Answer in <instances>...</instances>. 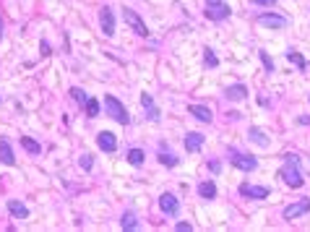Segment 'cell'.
<instances>
[{
    "instance_id": "31",
    "label": "cell",
    "mask_w": 310,
    "mask_h": 232,
    "mask_svg": "<svg viewBox=\"0 0 310 232\" xmlns=\"http://www.w3.org/2000/svg\"><path fill=\"white\" fill-rule=\"evenodd\" d=\"M250 3L253 6H269L271 8V6H276V0H250Z\"/></svg>"
},
{
    "instance_id": "32",
    "label": "cell",
    "mask_w": 310,
    "mask_h": 232,
    "mask_svg": "<svg viewBox=\"0 0 310 232\" xmlns=\"http://www.w3.org/2000/svg\"><path fill=\"white\" fill-rule=\"evenodd\" d=\"M39 50H42V55H50V44H47V42H42V44H39Z\"/></svg>"
},
{
    "instance_id": "21",
    "label": "cell",
    "mask_w": 310,
    "mask_h": 232,
    "mask_svg": "<svg viewBox=\"0 0 310 232\" xmlns=\"http://www.w3.org/2000/svg\"><path fill=\"white\" fill-rule=\"evenodd\" d=\"M248 136H250V141H256V144H258V146H263V149L271 144L269 138H266V133H263L261 128H250V133H248Z\"/></svg>"
},
{
    "instance_id": "4",
    "label": "cell",
    "mask_w": 310,
    "mask_h": 232,
    "mask_svg": "<svg viewBox=\"0 0 310 232\" xmlns=\"http://www.w3.org/2000/svg\"><path fill=\"white\" fill-rule=\"evenodd\" d=\"M307 212H310V198H300V201H295V203H290V206H284L281 217H284L287 222H292V219L305 217Z\"/></svg>"
},
{
    "instance_id": "11",
    "label": "cell",
    "mask_w": 310,
    "mask_h": 232,
    "mask_svg": "<svg viewBox=\"0 0 310 232\" xmlns=\"http://www.w3.org/2000/svg\"><path fill=\"white\" fill-rule=\"evenodd\" d=\"M258 24L266 27V29H284L287 27V18L284 16H276V13H261L258 16Z\"/></svg>"
},
{
    "instance_id": "36",
    "label": "cell",
    "mask_w": 310,
    "mask_h": 232,
    "mask_svg": "<svg viewBox=\"0 0 310 232\" xmlns=\"http://www.w3.org/2000/svg\"><path fill=\"white\" fill-rule=\"evenodd\" d=\"M307 102H310V97H307Z\"/></svg>"
},
{
    "instance_id": "1",
    "label": "cell",
    "mask_w": 310,
    "mask_h": 232,
    "mask_svg": "<svg viewBox=\"0 0 310 232\" xmlns=\"http://www.w3.org/2000/svg\"><path fill=\"white\" fill-rule=\"evenodd\" d=\"M279 177L284 180V185H290V188H302V185H305V177H302V170L297 165V157L295 154H287L284 165L279 170Z\"/></svg>"
},
{
    "instance_id": "30",
    "label": "cell",
    "mask_w": 310,
    "mask_h": 232,
    "mask_svg": "<svg viewBox=\"0 0 310 232\" xmlns=\"http://www.w3.org/2000/svg\"><path fill=\"white\" fill-rule=\"evenodd\" d=\"M175 229H177V232H190V229H193V224H190V222H177V227H175Z\"/></svg>"
},
{
    "instance_id": "14",
    "label": "cell",
    "mask_w": 310,
    "mask_h": 232,
    "mask_svg": "<svg viewBox=\"0 0 310 232\" xmlns=\"http://www.w3.org/2000/svg\"><path fill=\"white\" fill-rule=\"evenodd\" d=\"M227 99H232V102H242L248 97V86L245 84H235V86H227Z\"/></svg>"
},
{
    "instance_id": "5",
    "label": "cell",
    "mask_w": 310,
    "mask_h": 232,
    "mask_svg": "<svg viewBox=\"0 0 310 232\" xmlns=\"http://www.w3.org/2000/svg\"><path fill=\"white\" fill-rule=\"evenodd\" d=\"M123 18H125V24H128L133 32H136L138 37H149V27L144 24V18H141L136 11H133V8H125V11H123Z\"/></svg>"
},
{
    "instance_id": "9",
    "label": "cell",
    "mask_w": 310,
    "mask_h": 232,
    "mask_svg": "<svg viewBox=\"0 0 310 232\" xmlns=\"http://www.w3.org/2000/svg\"><path fill=\"white\" fill-rule=\"evenodd\" d=\"M159 209L167 217H177V214H180V201H177L172 193H162L159 196Z\"/></svg>"
},
{
    "instance_id": "10",
    "label": "cell",
    "mask_w": 310,
    "mask_h": 232,
    "mask_svg": "<svg viewBox=\"0 0 310 232\" xmlns=\"http://www.w3.org/2000/svg\"><path fill=\"white\" fill-rule=\"evenodd\" d=\"M97 146H99L102 151H107V154H112V151L118 149V138H115V133L99 131V133H97Z\"/></svg>"
},
{
    "instance_id": "20",
    "label": "cell",
    "mask_w": 310,
    "mask_h": 232,
    "mask_svg": "<svg viewBox=\"0 0 310 232\" xmlns=\"http://www.w3.org/2000/svg\"><path fill=\"white\" fill-rule=\"evenodd\" d=\"M125 159L130 162L133 167H141V165H144V159H146V154H144V149H128Z\"/></svg>"
},
{
    "instance_id": "19",
    "label": "cell",
    "mask_w": 310,
    "mask_h": 232,
    "mask_svg": "<svg viewBox=\"0 0 310 232\" xmlns=\"http://www.w3.org/2000/svg\"><path fill=\"white\" fill-rule=\"evenodd\" d=\"M8 212H11V217H16V219H26V217H29V209L21 203V201H8Z\"/></svg>"
},
{
    "instance_id": "16",
    "label": "cell",
    "mask_w": 310,
    "mask_h": 232,
    "mask_svg": "<svg viewBox=\"0 0 310 232\" xmlns=\"http://www.w3.org/2000/svg\"><path fill=\"white\" fill-rule=\"evenodd\" d=\"M141 107L149 112V120H154V123L159 120V110H157V105H154L151 94H141Z\"/></svg>"
},
{
    "instance_id": "15",
    "label": "cell",
    "mask_w": 310,
    "mask_h": 232,
    "mask_svg": "<svg viewBox=\"0 0 310 232\" xmlns=\"http://www.w3.org/2000/svg\"><path fill=\"white\" fill-rule=\"evenodd\" d=\"M188 112L193 115L195 120H201V123H211V118H214L211 110H209V107H204V105H190V107H188Z\"/></svg>"
},
{
    "instance_id": "34",
    "label": "cell",
    "mask_w": 310,
    "mask_h": 232,
    "mask_svg": "<svg viewBox=\"0 0 310 232\" xmlns=\"http://www.w3.org/2000/svg\"><path fill=\"white\" fill-rule=\"evenodd\" d=\"M0 37H3V21H0Z\"/></svg>"
},
{
    "instance_id": "25",
    "label": "cell",
    "mask_w": 310,
    "mask_h": 232,
    "mask_svg": "<svg viewBox=\"0 0 310 232\" xmlns=\"http://www.w3.org/2000/svg\"><path fill=\"white\" fill-rule=\"evenodd\" d=\"M83 107H86V115H89V118H97V115H99V107H102V105H99V99H94V97H89Z\"/></svg>"
},
{
    "instance_id": "12",
    "label": "cell",
    "mask_w": 310,
    "mask_h": 232,
    "mask_svg": "<svg viewBox=\"0 0 310 232\" xmlns=\"http://www.w3.org/2000/svg\"><path fill=\"white\" fill-rule=\"evenodd\" d=\"M0 162H3V165H8V167L16 165V157H13V149H11V141H8V138H0Z\"/></svg>"
},
{
    "instance_id": "33",
    "label": "cell",
    "mask_w": 310,
    "mask_h": 232,
    "mask_svg": "<svg viewBox=\"0 0 310 232\" xmlns=\"http://www.w3.org/2000/svg\"><path fill=\"white\" fill-rule=\"evenodd\" d=\"M209 167H211V172H219V170H221V165H219V162H211Z\"/></svg>"
},
{
    "instance_id": "22",
    "label": "cell",
    "mask_w": 310,
    "mask_h": 232,
    "mask_svg": "<svg viewBox=\"0 0 310 232\" xmlns=\"http://www.w3.org/2000/svg\"><path fill=\"white\" fill-rule=\"evenodd\" d=\"M287 60H290V63H295L297 68H300V71H305V68H307V60L297 53V50H287Z\"/></svg>"
},
{
    "instance_id": "35",
    "label": "cell",
    "mask_w": 310,
    "mask_h": 232,
    "mask_svg": "<svg viewBox=\"0 0 310 232\" xmlns=\"http://www.w3.org/2000/svg\"><path fill=\"white\" fill-rule=\"evenodd\" d=\"M206 3H216V0H206Z\"/></svg>"
},
{
    "instance_id": "13",
    "label": "cell",
    "mask_w": 310,
    "mask_h": 232,
    "mask_svg": "<svg viewBox=\"0 0 310 232\" xmlns=\"http://www.w3.org/2000/svg\"><path fill=\"white\" fill-rule=\"evenodd\" d=\"M204 141H206V136H204V133H195V131H190V133L185 136V149H188V151H201Z\"/></svg>"
},
{
    "instance_id": "29",
    "label": "cell",
    "mask_w": 310,
    "mask_h": 232,
    "mask_svg": "<svg viewBox=\"0 0 310 232\" xmlns=\"http://www.w3.org/2000/svg\"><path fill=\"white\" fill-rule=\"evenodd\" d=\"M78 165H81V170H92V165H94V159H92V154H83V157L78 159Z\"/></svg>"
},
{
    "instance_id": "27",
    "label": "cell",
    "mask_w": 310,
    "mask_h": 232,
    "mask_svg": "<svg viewBox=\"0 0 310 232\" xmlns=\"http://www.w3.org/2000/svg\"><path fill=\"white\" fill-rule=\"evenodd\" d=\"M204 63H206L209 68H216V65H219V60H216V55H214V50H209V47L204 50Z\"/></svg>"
},
{
    "instance_id": "7",
    "label": "cell",
    "mask_w": 310,
    "mask_h": 232,
    "mask_svg": "<svg viewBox=\"0 0 310 232\" xmlns=\"http://www.w3.org/2000/svg\"><path fill=\"white\" fill-rule=\"evenodd\" d=\"M237 191H240V196L253 198V201H263V198H269V193H271L266 185H250V183H242Z\"/></svg>"
},
{
    "instance_id": "26",
    "label": "cell",
    "mask_w": 310,
    "mask_h": 232,
    "mask_svg": "<svg viewBox=\"0 0 310 232\" xmlns=\"http://www.w3.org/2000/svg\"><path fill=\"white\" fill-rule=\"evenodd\" d=\"M71 97H73V102H78L81 107H83V105H86V99H89V97H86V91H83V89H78V86H73V89H71Z\"/></svg>"
},
{
    "instance_id": "18",
    "label": "cell",
    "mask_w": 310,
    "mask_h": 232,
    "mask_svg": "<svg viewBox=\"0 0 310 232\" xmlns=\"http://www.w3.org/2000/svg\"><path fill=\"white\" fill-rule=\"evenodd\" d=\"M21 149H24V151H29L32 157L42 154V144H37L32 136H21Z\"/></svg>"
},
{
    "instance_id": "17",
    "label": "cell",
    "mask_w": 310,
    "mask_h": 232,
    "mask_svg": "<svg viewBox=\"0 0 310 232\" xmlns=\"http://www.w3.org/2000/svg\"><path fill=\"white\" fill-rule=\"evenodd\" d=\"M198 196L201 198H206V201H211V198H216V185L211 183V180H204V183H198Z\"/></svg>"
},
{
    "instance_id": "6",
    "label": "cell",
    "mask_w": 310,
    "mask_h": 232,
    "mask_svg": "<svg viewBox=\"0 0 310 232\" xmlns=\"http://www.w3.org/2000/svg\"><path fill=\"white\" fill-rule=\"evenodd\" d=\"M206 18L209 21H224V18H230V6L224 3V0H216V3H206Z\"/></svg>"
},
{
    "instance_id": "23",
    "label": "cell",
    "mask_w": 310,
    "mask_h": 232,
    "mask_svg": "<svg viewBox=\"0 0 310 232\" xmlns=\"http://www.w3.org/2000/svg\"><path fill=\"white\" fill-rule=\"evenodd\" d=\"M120 227H123V229H138V219H136V214H133V212H125L123 219H120Z\"/></svg>"
},
{
    "instance_id": "28",
    "label": "cell",
    "mask_w": 310,
    "mask_h": 232,
    "mask_svg": "<svg viewBox=\"0 0 310 232\" xmlns=\"http://www.w3.org/2000/svg\"><path fill=\"white\" fill-rule=\"evenodd\" d=\"M258 58H261V63H263V68H266V71H269V73H274V60H271L269 55H266L263 50L258 53Z\"/></svg>"
},
{
    "instance_id": "3",
    "label": "cell",
    "mask_w": 310,
    "mask_h": 232,
    "mask_svg": "<svg viewBox=\"0 0 310 232\" xmlns=\"http://www.w3.org/2000/svg\"><path fill=\"white\" fill-rule=\"evenodd\" d=\"M230 162H232L237 170H242V172H253V170L258 167V159H256V157H250V154H245V151H237V149L230 151Z\"/></svg>"
},
{
    "instance_id": "24",
    "label": "cell",
    "mask_w": 310,
    "mask_h": 232,
    "mask_svg": "<svg viewBox=\"0 0 310 232\" xmlns=\"http://www.w3.org/2000/svg\"><path fill=\"white\" fill-rule=\"evenodd\" d=\"M177 159L172 151H159V165H164V167H177Z\"/></svg>"
},
{
    "instance_id": "2",
    "label": "cell",
    "mask_w": 310,
    "mask_h": 232,
    "mask_svg": "<svg viewBox=\"0 0 310 232\" xmlns=\"http://www.w3.org/2000/svg\"><path fill=\"white\" fill-rule=\"evenodd\" d=\"M104 110H107V115H109V118H112V120H118L120 125H130V115H128L125 105H123L118 97L107 94V97H104Z\"/></svg>"
},
{
    "instance_id": "8",
    "label": "cell",
    "mask_w": 310,
    "mask_h": 232,
    "mask_svg": "<svg viewBox=\"0 0 310 232\" xmlns=\"http://www.w3.org/2000/svg\"><path fill=\"white\" fill-rule=\"evenodd\" d=\"M99 24H102V34L104 37H112L115 34V13H112V8H109V6H104L99 11Z\"/></svg>"
}]
</instances>
